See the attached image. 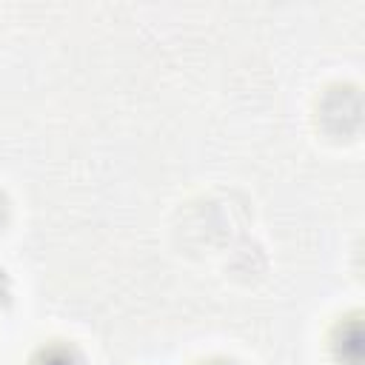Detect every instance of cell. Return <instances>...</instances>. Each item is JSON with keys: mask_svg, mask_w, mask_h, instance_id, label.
Wrapping results in <instances>:
<instances>
[{"mask_svg": "<svg viewBox=\"0 0 365 365\" xmlns=\"http://www.w3.org/2000/svg\"><path fill=\"white\" fill-rule=\"evenodd\" d=\"M331 348H334L336 359L345 362V365H359L362 362V325H359V317L356 314L348 317V319H342L334 328Z\"/></svg>", "mask_w": 365, "mask_h": 365, "instance_id": "2", "label": "cell"}, {"mask_svg": "<svg viewBox=\"0 0 365 365\" xmlns=\"http://www.w3.org/2000/svg\"><path fill=\"white\" fill-rule=\"evenodd\" d=\"M29 365H83V356L68 342H48L31 356Z\"/></svg>", "mask_w": 365, "mask_h": 365, "instance_id": "3", "label": "cell"}, {"mask_svg": "<svg viewBox=\"0 0 365 365\" xmlns=\"http://www.w3.org/2000/svg\"><path fill=\"white\" fill-rule=\"evenodd\" d=\"M319 120L331 134H351L362 120V97L354 86H334L319 100Z\"/></svg>", "mask_w": 365, "mask_h": 365, "instance_id": "1", "label": "cell"}, {"mask_svg": "<svg viewBox=\"0 0 365 365\" xmlns=\"http://www.w3.org/2000/svg\"><path fill=\"white\" fill-rule=\"evenodd\" d=\"M205 365H237V362H231V359H211V362H205Z\"/></svg>", "mask_w": 365, "mask_h": 365, "instance_id": "5", "label": "cell"}, {"mask_svg": "<svg viewBox=\"0 0 365 365\" xmlns=\"http://www.w3.org/2000/svg\"><path fill=\"white\" fill-rule=\"evenodd\" d=\"M6 211H9V205H6V197H3V191H0V225H3V220H6Z\"/></svg>", "mask_w": 365, "mask_h": 365, "instance_id": "4", "label": "cell"}, {"mask_svg": "<svg viewBox=\"0 0 365 365\" xmlns=\"http://www.w3.org/2000/svg\"><path fill=\"white\" fill-rule=\"evenodd\" d=\"M3 282H6V277H3V271H0V294H3Z\"/></svg>", "mask_w": 365, "mask_h": 365, "instance_id": "6", "label": "cell"}]
</instances>
